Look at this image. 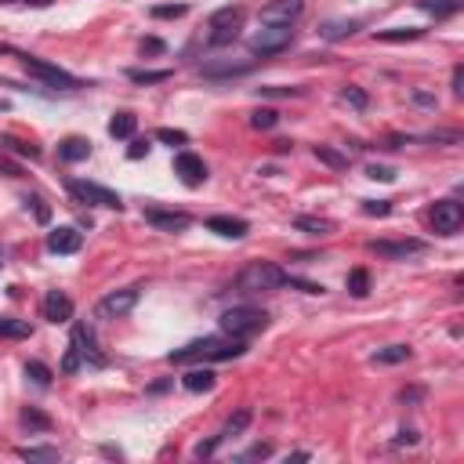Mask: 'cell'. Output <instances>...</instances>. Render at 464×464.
Listing matches in <instances>:
<instances>
[{
    "label": "cell",
    "instance_id": "obj_48",
    "mask_svg": "<svg viewBox=\"0 0 464 464\" xmlns=\"http://www.w3.org/2000/svg\"><path fill=\"white\" fill-rule=\"evenodd\" d=\"M414 442H417V432L403 428V432H399V439H395V446H414Z\"/></svg>",
    "mask_w": 464,
    "mask_h": 464
},
{
    "label": "cell",
    "instance_id": "obj_1",
    "mask_svg": "<svg viewBox=\"0 0 464 464\" xmlns=\"http://www.w3.org/2000/svg\"><path fill=\"white\" fill-rule=\"evenodd\" d=\"M243 352H247L243 337H200V341H189L185 348L171 352V363H196V360L225 363V360H240Z\"/></svg>",
    "mask_w": 464,
    "mask_h": 464
},
{
    "label": "cell",
    "instance_id": "obj_35",
    "mask_svg": "<svg viewBox=\"0 0 464 464\" xmlns=\"http://www.w3.org/2000/svg\"><path fill=\"white\" fill-rule=\"evenodd\" d=\"M0 145H8L11 153H18V156H29V160H36V156H40V149H36L33 142H18V138H11V135H4V138H0Z\"/></svg>",
    "mask_w": 464,
    "mask_h": 464
},
{
    "label": "cell",
    "instance_id": "obj_2",
    "mask_svg": "<svg viewBox=\"0 0 464 464\" xmlns=\"http://www.w3.org/2000/svg\"><path fill=\"white\" fill-rule=\"evenodd\" d=\"M280 287H287V272L272 261H250L236 276V290L243 294H261V290H280Z\"/></svg>",
    "mask_w": 464,
    "mask_h": 464
},
{
    "label": "cell",
    "instance_id": "obj_53",
    "mask_svg": "<svg viewBox=\"0 0 464 464\" xmlns=\"http://www.w3.org/2000/svg\"><path fill=\"white\" fill-rule=\"evenodd\" d=\"M22 4H29V8H48L51 0H22Z\"/></svg>",
    "mask_w": 464,
    "mask_h": 464
},
{
    "label": "cell",
    "instance_id": "obj_46",
    "mask_svg": "<svg viewBox=\"0 0 464 464\" xmlns=\"http://www.w3.org/2000/svg\"><path fill=\"white\" fill-rule=\"evenodd\" d=\"M167 48H163V40H156V36H149V40H142V55H163Z\"/></svg>",
    "mask_w": 464,
    "mask_h": 464
},
{
    "label": "cell",
    "instance_id": "obj_49",
    "mask_svg": "<svg viewBox=\"0 0 464 464\" xmlns=\"http://www.w3.org/2000/svg\"><path fill=\"white\" fill-rule=\"evenodd\" d=\"M421 395H425V388H403V392H399V399H403V403H417Z\"/></svg>",
    "mask_w": 464,
    "mask_h": 464
},
{
    "label": "cell",
    "instance_id": "obj_52",
    "mask_svg": "<svg viewBox=\"0 0 464 464\" xmlns=\"http://www.w3.org/2000/svg\"><path fill=\"white\" fill-rule=\"evenodd\" d=\"M33 203H36V218H40V221H48V207L40 203V200H33Z\"/></svg>",
    "mask_w": 464,
    "mask_h": 464
},
{
    "label": "cell",
    "instance_id": "obj_21",
    "mask_svg": "<svg viewBox=\"0 0 464 464\" xmlns=\"http://www.w3.org/2000/svg\"><path fill=\"white\" fill-rule=\"evenodd\" d=\"M214 370H207V367H196V370H189L185 377H182V385L189 388V392H210L214 388Z\"/></svg>",
    "mask_w": 464,
    "mask_h": 464
},
{
    "label": "cell",
    "instance_id": "obj_6",
    "mask_svg": "<svg viewBox=\"0 0 464 464\" xmlns=\"http://www.w3.org/2000/svg\"><path fill=\"white\" fill-rule=\"evenodd\" d=\"M290 40H294V29H290V26H261L254 36L247 40V48H250V55L268 58V55L283 51V48L290 44Z\"/></svg>",
    "mask_w": 464,
    "mask_h": 464
},
{
    "label": "cell",
    "instance_id": "obj_51",
    "mask_svg": "<svg viewBox=\"0 0 464 464\" xmlns=\"http://www.w3.org/2000/svg\"><path fill=\"white\" fill-rule=\"evenodd\" d=\"M414 102H417V105H435V95H428V91H414Z\"/></svg>",
    "mask_w": 464,
    "mask_h": 464
},
{
    "label": "cell",
    "instance_id": "obj_39",
    "mask_svg": "<svg viewBox=\"0 0 464 464\" xmlns=\"http://www.w3.org/2000/svg\"><path fill=\"white\" fill-rule=\"evenodd\" d=\"M345 102L355 105V109H367V105H370V95H367L363 88H345Z\"/></svg>",
    "mask_w": 464,
    "mask_h": 464
},
{
    "label": "cell",
    "instance_id": "obj_13",
    "mask_svg": "<svg viewBox=\"0 0 464 464\" xmlns=\"http://www.w3.org/2000/svg\"><path fill=\"white\" fill-rule=\"evenodd\" d=\"M145 221H149L153 228H160V232H185L189 225H193V218H189L185 210H160V207L145 210Z\"/></svg>",
    "mask_w": 464,
    "mask_h": 464
},
{
    "label": "cell",
    "instance_id": "obj_33",
    "mask_svg": "<svg viewBox=\"0 0 464 464\" xmlns=\"http://www.w3.org/2000/svg\"><path fill=\"white\" fill-rule=\"evenodd\" d=\"M128 80H135V83H163V80H171V69H131Z\"/></svg>",
    "mask_w": 464,
    "mask_h": 464
},
{
    "label": "cell",
    "instance_id": "obj_15",
    "mask_svg": "<svg viewBox=\"0 0 464 464\" xmlns=\"http://www.w3.org/2000/svg\"><path fill=\"white\" fill-rule=\"evenodd\" d=\"M44 320L48 323H66V320H73V301L62 290H48V298H44Z\"/></svg>",
    "mask_w": 464,
    "mask_h": 464
},
{
    "label": "cell",
    "instance_id": "obj_31",
    "mask_svg": "<svg viewBox=\"0 0 464 464\" xmlns=\"http://www.w3.org/2000/svg\"><path fill=\"white\" fill-rule=\"evenodd\" d=\"M26 377H29V381H33V385H40V388H48L55 374H51V370H48L44 363H40V360H29V363H26Z\"/></svg>",
    "mask_w": 464,
    "mask_h": 464
},
{
    "label": "cell",
    "instance_id": "obj_55",
    "mask_svg": "<svg viewBox=\"0 0 464 464\" xmlns=\"http://www.w3.org/2000/svg\"><path fill=\"white\" fill-rule=\"evenodd\" d=\"M4 4H8V0H4Z\"/></svg>",
    "mask_w": 464,
    "mask_h": 464
},
{
    "label": "cell",
    "instance_id": "obj_54",
    "mask_svg": "<svg viewBox=\"0 0 464 464\" xmlns=\"http://www.w3.org/2000/svg\"><path fill=\"white\" fill-rule=\"evenodd\" d=\"M0 55H11V48H8V44H0Z\"/></svg>",
    "mask_w": 464,
    "mask_h": 464
},
{
    "label": "cell",
    "instance_id": "obj_20",
    "mask_svg": "<svg viewBox=\"0 0 464 464\" xmlns=\"http://www.w3.org/2000/svg\"><path fill=\"white\" fill-rule=\"evenodd\" d=\"M410 360V345H388V348H377L370 355V363L377 367H395V363H407Z\"/></svg>",
    "mask_w": 464,
    "mask_h": 464
},
{
    "label": "cell",
    "instance_id": "obj_37",
    "mask_svg": "<svg viewBox=\"0 0 464 464\" xmlns=\"http://www.w3.org/2000/svg\"><path fill=\"white\" fill-rule=\"evenodd\" d=\"M258 95H265V98H298L301 88H280V83H268V88H258Z\"/></svg>",
    "mask_w": 464,
    "mask_h": 464
},
{
    "label": "cell",
    "instance_id": "obj_18",
    "mask_svg": "<svg viewBox=\"0 0 464 464\" xmlns=\"http://www.w3.org/2000/svg\"><path fill=\"white\" fill-rule=\"evenodd\" d=\"M200 73L210 76V80H221V76H243V73H250V62H203Z\"/></svg>",
    "mask_w": 464,
    "mask_h": 464
},
{
    "label": "cell",
    "instance_id": "obj_12",
    "mask_svg": "<svg viewBox=\"0 0 464 464\" xmlns=\"http://www.w3.org/2000/svg\"><path fill=\"white\" fill-rule=\"evenodd\" d=\"M175 175L189 185V189H196L207 182V163L196 156V153H178L175 156Z\"/></svg>",
    "mask_w": 464,
    "mask_h": 464
},
{
    "label": "cell",
    "instance_id": "obj_32",
    "mask_svg": "<svg viewBox=\"0 0 464 464\" xmlns=\"http://www.w3.org/2000/svg\"><path fill=\"white\" fill-rule=\"evenodd\" d=\"M421 29L407 26V29H377V40H385V44H403V40H417Z\"/></svg>",
    "mask_w": 464,
    "mask_h": 464
},
{
    "label": "cell",
    "instance_id": "obj_5",
    "mask_svg": "<svg viewBox=\"0 0 464 464\" xmlns=\"http://www.w3.org/2000/svg\"><path fill=\"white\" fill-rule=\"evenodd\" d=\"M22 66H26V73H29V76L51 83V88H58V91H80V88H83V83H80L73 73H66L62 66H51V62H44V58L22 55Z\"/></svg>",
    "mask_w": 464,
    "mask_h": 464
},
{
    "label": "cell",
    "instance_id": "obj_41",
    "mask_svg": "<svg viewBox=\"0 0 464 464\" xmlns=\"http://www.w3.org/2000/svg\"><path fill=\"white\" fill-rule=\"evenodd\" d=\"M367 178H374V182H395V171H392V167H381V163H370Z\"/></svg>",
    "mask_w": 464,
    "mask_h": 464
},
{
    "label": "cell",
    "instance_id": "obj_24",
    "mask_svg": "<svg viewBox=\"0 0 464 464\" xmlns=\"http://www.w3.org/2000/svg\"><path fill=\"white\" fill-rule=\"evenodd\" d=\"M135 128H138V116H135V113H116V116L109 120V135H113V138H131Z\"/></svg>",
    "mask_w": 464,
    "mask_h": 464
},
{
    "label": "cell",
    "instance_id": "obj_29",
    "mask_svg": "<svg viewBox=\"0 0 464 464\" xmlns=\"http://www.w3.org/2000/svg\"><path fill=\"white\" fill-rule=\"evenodd\" d=\"M250 417H254V414H250L247 407H240L236 414H232V417L225 421V428H221V439H225V435H240V432H243V428L250 425Z\"/></svg>",
    "mask_w": 464,
    "mask_h": 464
},
{
    "label": "cell",
    "instance_id": "obj_11",
    "mask_svg": "<svg viewBox=\"0 0 464 464\" xmlns=\"http://www.w3.org/2000/svg\"><path fill=\"white\" fill-rule=\"evenodd\" d=\"M305 11V0H272L261 8V22L265 26H294V18Z\"/></svg>",
    "mask_w": 464,
    "mask_h": 464
},
{
    "label": "cell",
    "instance_id": "obj_3",
    "mask_svg": "<svg viewBox=\"0 0 464 464\" xmlns=\"http://www.w3.org/2000/svg\"><path fill=\"white\" fill-rule=\"evenodd\" d=\"M240 26H243V8L240 4H225L218 8L214 15H210V22H207V44L210 48H225L232 44V40L240 36Z\"/></svg>",
    "mask_w": 464,
    "mask_h": 464
},
{
    "label": "cell",
    "instance_id": "obj_36",
    "mask_svg": "<svg viewBox=\"0 0 464 464\" xmlns=\"http://www.w3.org/2000/svg\"><path fill=\"white\" fill-rule=\"evenodd\" d=\"M355 29H360V22H330L320 33H323V40H341V36H352Z\"/></svg>",
    "mask_w": 464,
    "mask_h": 464
},
{
    "label": "cell",
    "instance_id": "obj_45",
    "mask_svg": "<svg viewBox=\"0 0 464 464\" xmlns=\"http://www.w3.org/2000/svg\"><path fill=\"white\" fill-rule=\"evenodd\" d=\"M265 457H272V446H268V442H254V446L243 453V460H265Z\"/></svg>",
    "mask_w": 464,
    "mask_h": 464
},
{
    "label": "cell",
    "instance_id": "obj_42",
    "mask_svg": "<svg viewBox=\"0 0 464 464\" xmlns=\"http://www.w3.org/2000/svg\"><path fill=\"white\" fill-rule=\"evenodd\" d=\"M156 138H160L163 145H185V131H175V128H160Z\"/></svg>",
    "mask_w": 464,
    "mask_h": 464
},
{
    "label": "cell",
    "instance_id": "obj_14",
    "mask_svg": "<svg viewBox=\"0 0 464 464\" xmlns=\"http://www.w3.org/2000/svg\"><path fill=\"white\" fill-rule=\"evenodd\" d=\"M73 345H76V352H80V360H88L91 367H105V355H102L98 345H95V334L83 327V323L73 327Z\"/></svg>",
    "mask_w": 464,
    "mask_h": 464
},
{
    "label": "cell",
    "instance_id": "obj_50",
    "mask_svg": "<svg viewBox=\"0 0 464 464\" xmlns=\"http://www.w3.org/2000/svg\"><path fill=\"white\" fill-rule=\"evenodd\" d=\"M453 95H457V98L464 95V66H457V69H453Z\"/></svg>",
    "mask_w": 464,
    "mask_h": 464
},
{
    "label": "cell",
    "instance_id": "obj_44",
    "mask_svg": "<svg viewBox=\"0 0 464 464\" xmlns=\"http://www.w3.org/2000/svg\"><path fill=\"white\" fill-rule=\"evenodd\" d=\"M76 370H80V352H76V345H69L66 360H62V374H76Z\"/></svg>",
    "mask_w": 464,
    "mask_h": 464
},
{
    "label": "cell",
    "instance_id": "obj_40",
    "mask_svg": "<svg viewBox=\"0 0 464 464\" xmlns=\"http://www.w3.org/2000/svg\"><path fill=\"white\" fill-rule=\"evenodd\" d=\"M189 8L185 4H160V8H153V18H182Z\"/></svg>",
    "mask_w": 464,
    "mask_h": 464
},
{
    "label": "cell",
    "instance_id": "obj_8",
    "mask_svg": "<svg viewBox=\"0 0 464 464\" xmlns=\"http://www.w3.org/2000/svg\"><path fill=\"white\" fill-rule=\"evenodd\" d=\"M69 193L80 200V203H95V207H113V210H120L123 207V200L113 193V189H105V185H98V182H69L66 185Z\"/></svg>",
    "mask_w": 464,
    "mask_h": 464
},
{
    "label": "cell",
    "instance_id": "obj_26",
    "mask_svg": "<svg viewBox=\"0 0 464 464\" xmlns=\"http://www.w3.org/2000/svg\"><path fill=\"white\" fill-rule=\"evenodd\" d=\"M345 283H348V294H352V298H367V294H370V272H367V268H352Z\"/></svg>",
    "mask_w": 464,
    "mask_h": 464
},
{
    "label": "cell",
    "instance_id": "obj_22",
    "mask_svg": "<svg viewBox=\"0 0 464 464\" xmlns=\"http://www.w3.org/2000/svg\"><path fill=\"white\" fill-rule=\"evenodd\" d=\"M417 8L435 15V18H450V15H457L464 8V0H417Z\"/></svg>",
    "mask_w": 464,
    "mask_h": 464
},
{
    "label": "cell",
    "instance_id": "obj_7",
    "mask_svg": "<svg viewBox=\"0 0 464 464\" xmlns=\"http://www.w3.org/2000/svg\"><path fill=\"white\" fill-rule=\"evenodd\" d=\"M142 298V290L138 287H123V290H113V294H105V298L98 301V320H123Z\"/></svg>",
    "mask_w": 464,
    "mask_h": 464
},
{
    "label": "cell",
    "instance_id": "obj_16",
    "mask_svg": "<svg viewBox=\"0 0 464 464\" xmlns=\"http://www.w3.org/2000/svg\"><path fill=\"white\" fill-rule=\"evenodd\" d=\"M207 228L218 232V236H225V240H243V236H247V221H243V218H228V214L207 218Z\"/></svg>",
    "mask_w": 464,
    "mask_h": 464
},
{
    "label": "cell",
    "instance_id": "obj_34",
    "mask_svg": "<svg viewBox=\"0 0 464 464\" xmlns=\"http://www.w3.org/2000/svg\"><path fill=\"white\" fill-rule=\"evenodd\" d=\"M276 120H280L276 109H254V113H250V128H254V131H272V128H276Z\"/></svg>",
    "mask_w": 464,
    "mask_h": 464
},
{
    "label": "cell",
    "instance_id": "obj_19",
    "mask_svg": "<svg viewBox=\"0 0 464 464\" xmlns=\"http://www.w3.org/2000/svg\"><path fill=\"white\" fill-rule=\"evenodd\" d=\"M58 156L66 160V163H80V160L91 156V142L88 138H66V142L58 145Z\"/></svg>",
    "mask_w": 464,
    "mask_h": 464
},
{
    "label": "cell",
    "instance_id": "obj_25",
    "mask_svg": "<svg viewBox=\"0 0 464 464\" xmlns=\"http://www.w3.org/2000/svg\"><path fill=\"white\" fill-rule=\"evenodd\" d=\"M312 153H315V160H320V163L334 167V171H348V156L337 153V149H330V145H315Z\"/></svg>",
    "mask_w": 464,
    "mask_h": 464
},
{
    "label": "cell",
    "instance_id": "obj_10",
    "mask_svg": "<svg viewBox=\"0 0 464 464\" xmlns=\"http://www.w3.org/2000/svg\"><path fill=\"white\" fill-rule=\"evenodd\" d=\"M370 250L388 261H407L414 254H425L428 243L425 240H370Z\"/></svg>",
    "mask_w": 464,
    "mask_h": 464
},
{
    "label": "cell",
    "instance_id": "obj_9",
    "mask_svg": "<svg viewBox=\"0 0 464 464\" xmlns=\"http://www.w3.org/2000/svg\"><path fill=\"white\" fill-rule=\"evenodd\" d=\"M432 225L439 236H457L460 225H464V207L457 200H439L432 207Z\"/></svg>",
    "mask_w": 464,
    "mask_h": 464
},
{
    "label": "cell",
    "instance_id": "obj_23",
    "mask_svg": "<svg viewBox=\"0 0 464 464\" xmlns=\"http://www.w3.org/2000/svg\"><path fill=\"white\" fill-rule=\"evenodd\" d=\"M294 228H298V232H305V236H330V232H334V221L301 214V218H294Z\"/></svg>",
    "mask_w": 464,
    "mask_h": 464
},
{
    "label": "cell",
    "instance_id": "obj_30",
    "mask_svg": "<svg viewBox=\"0 0 464 464\" xmlns=\"http://www.w3.org/2000/svg\"><path fill=\"white\" fill-rule=\"evenodd\" d=\"M33 327L26 320H8V315H0V337H29Z\"/></svg>",
    "mask_w": 464,
    "mask_h": 464
},
{
    "label": "cell",
    "instance_id": "obj_27",
    "mask_svg": "<svg viewBox=\"0 0 464 464\" xmlns=\"http://www.w3.org/2000/svg\"><path fill=\"white\" fill-rule=\"evenodd\" d=\"M22 425H26V428H33V432H51V425H55V421H51L44 410L26 407V410H22Z\"/></svg>",
    "mask_w": 464,
    "mask_h": 464
},
{
    "label": "cell",
    "instance_id": "obj_17",
    "mask_svg": "<svg viewBox=\"0 0 464 464\" xmlns=\"http://www.w3.org/2000/svg\"><path fill=\"white\" fill-rule=\"evenodd\" d=\"M80 232L76 228H55L48 236V250H55V254H76L80 250Z\"/></svg>",
    "mask_w": 464,
    "mask_h": 464
},
{
    "label": "cell",
    "instance_id": "obj_4",
    "mask_svg": "<svg viewBox=\"0 0 464 464\" xmlns=\"http://www.w3.org/2000/svg\"><path fill=\"white\" fill-rule=\"evenodd\" d=\"M218 323H221V334H228V337H250V334H258V330L268 327V315L261 308L236 305V308H228Z\"/></svg>",
    "mask_w": 464,
    "mask_h": 464
},
{
    "label": "cell",
    "instance_id": "obj_47",
    "mask_svg": "<svg viewBox=\"0 0 464 464\" xmlns=\"http://www.w3.org/2000/svg\"><path fill=\"white\" fill-rule=\"evenodd\" d=\"M128 156H131V160H142V156H149V142H142V138H138V142H131Z\"/></svg>",
    "mask_w": 464,
    "mask_h": 464
},
{
    "label": "cell",
    "instance_id": "obj_28",
    "mask_svg": "<svg viewBox=\"0 0 464 464\" xmlns=\"http://www.w3.org/2000/svg\"><path fill=\"white\" fill-rule=\"evenodd\" d=\"M18 457L22 460H40V464H58V450H51V446H22Z\"/></svg>",
    "mask_w": 464,
    "mask_h": 464
},
{
    "label": "cell",
    "instance_id": "obj_38",
    "mask_svg": "<svg viewBox=\"0 0 464 464\" xmlns=\"http://www.w3.org/2000/svg\"><path fill=\"white\" fill-rule=\"evenodd\" d=\"M363 214L385 218V214H392V203H388V200H363Z\"/></svg>",
    "mask_w": 464,
    "mask_h": 464
},
{
    "label": "cell",
    "instance_id": "obj_43",
    "mask_svg": "<svg viewBox=\"0 0 464 464\" xmlns=\"http://www.w3.org/2000/svg\"><path fill=\"white\" fill-rule=\"evenodd\" d=\"M218 442H221V435H210V439H203V442H196V450H193V453H196V457L203 460V457H210V453H214V450H218Z\"/></svg>",
    "mask_w": 464,
    "mask_h": 464
}]
</instances>
